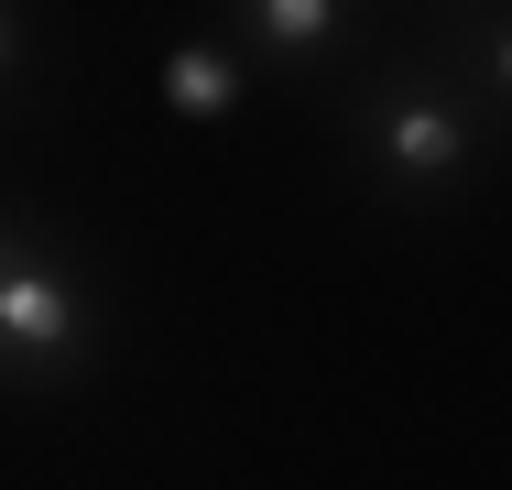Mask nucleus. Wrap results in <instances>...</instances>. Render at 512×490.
Wrapping results in <instances>:
<instances>
[{"label": "nucleus", "mask_w": 512, "mask_h": 490, "mask_svg": "<svg viewBox=\"0 0 512 490\" xmlns=\"http://www.w3.org/2000/svg\"><path fill=\"white\" fill-rule=\"evenodd\" d=\"M77 338V305L55 273H0V349H22V360H55Z\"/></svg>", "instance_id": "obj_1"}, {"label": "nucleus", "mask_w": 512, "mask_h": 490, "mask_svg": "<svg viewBox=\"0 0 512 490\" xmlns=\"http://www.w3.org/2000/svg\"><path fill=\"white\" fill-rule=\"evenodd\" d=\"M251 22H262L284 55H306V44H327V33H338V0H251Z\"/></svg>", "instance_id": "obj_4"}, {"label": "nucleus", "mask_w": 512, "mask_h": 490, "mask_svg": "<svg viewBox=\"0 0 512 490\" xmlns=\"http://www.w3.org/2000/svg\"><path fill=\"white\" fill-rule=\"evenodd\" d=\"M229 88H240V77H229V55H207V44H186V55L164 66V98H175L186 120H218V109H229Z\"/></svg>", "instance_id": "obj_3"}, {"label": "nucleus", "mask_w": 512, "mask_h": 490, "mask_svg": "<svg viewBox=\"0 0 512 490\" xmlns=\"http://www.w3.org/2000/svg\"><path fill=\"white\" fill-rule=\"evenodd\" d=\"M0 66H11V11H0Z\"/></svg>", "instance_id": "obj_5"}, {"label": "nucleus", "mask_w": 512, "mask_h": 490, "mask_svg": "<svg viewBox=\"0 0 512 490\" xmlns=\"http://www.w3.org/2000/svg\"><path fill=\"white\" fill-rule=\"evenodd\" d=\"M382 153H393L404 175H447V164H458V120H447L436 98H404L393 131H382Z\"/></svg>", "instance_id": "obj_2"}]
</instances>
